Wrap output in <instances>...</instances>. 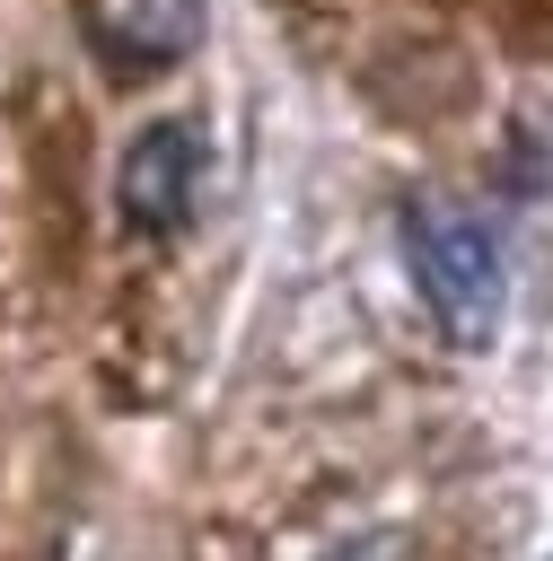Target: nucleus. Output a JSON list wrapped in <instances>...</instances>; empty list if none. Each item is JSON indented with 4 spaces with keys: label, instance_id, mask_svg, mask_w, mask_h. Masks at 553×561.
<instances>
[{
    "label": "nucleus",
    "instance_id": "2",
    "mask_svg": "<svg viewBox=\"0 0 553 561\" xmlns=\"http://www.w3.org/2000/svg\"><path fill=\"white\" fill-rule=\"evenodd\" d=\"M211 0H79V44L114 79H167L202 53Z\"/></svg>",
    "mask_w": 553,
    "mask_h": 561
},
{
    "label": "nucleus",
    "instance_id": "3",
    "mask_svg": "<svg viewBox=\"0 0 553 561\" xmlns=\"http://www.w3.org/2000/svg\"><path fill=\"white\" fill-rule=\"evenodd\" d=\"M202 202V131L193 123H149L123 167H114V210L132 237H176Z\"/></svg>",
    "mask_w": 553,
    "mask_h": 561
},
{
    "label": "nucleus",
    "instance_id": "4",
    "mask_svg": "<svg viewBox=\"0 0 553 561\" xmlns=\"http://www.w3.org/2000/svg\"><path fill=\"white\" fill-rule=\"evenodd\" d=\"M325 561H386V543H342V552H325Z\"/></svg>",
    "mask_w": 553,
    "mask_h": 561
},
{
    "label": "nucleus",
    "instance_id": "1",
    "mask_svg": "<svg viewBox=\"0 0 553 561\" xmlns=\"http://www.w3.org/2000/svg\"><path fill=\"white\" fill-rule=\"evenodd\" d=\"M404 263H413V289L430 307V324L456 342V351H492L500 324H509V263H500V237L474 202L456 193H421L404 202Z\"/></svg>",
    "mask_w": 553,
    "mask_h": 561
}]
</instances>
